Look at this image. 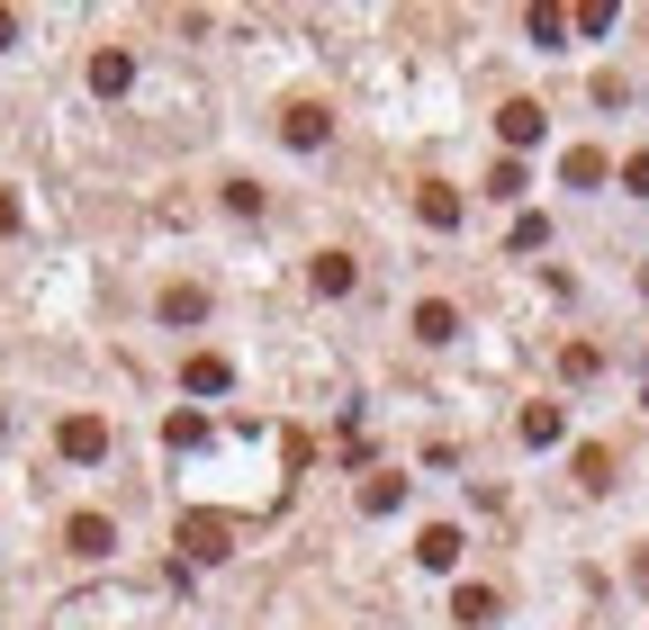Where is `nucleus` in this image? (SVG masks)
I'll use <instances>...</instances> for the list:
<instances>
[{
    "label": "nucleus",
    "instance_id": "16",
    "mask_svg": "<svg viewBox=\"0 0 649 630\" xmlns=\"http://www.w3.org/2000/svg\"><path fill=\"white\" fill-rule=\"evenodd\" d=\"M189 388H208V396H217V388H226V361H217V352H199V361H189Z\"/></svg>",
    "mask_w": 649,
    "mask_h": 630
},
{
    "label": "nucleus",
    "instance_id": "6",
    "mask_svg": "<svg viewBox=\"0 0 649 630\" xmlns=\"http://www.w3.org/2000/svg\"><path fill=\"white\" fill-rule=\"evenodd\" d=\"M496 135H505V145H533V135H542V109H533V100H505Z\"/></svg>",
    "mask_w": 649,
    "mask_h": 630
},
{
    "label": "nucleus",
    "instance_id": "8",
    "mask_svg": "<svg viewBox=\"0 0 649 630\" xmlns=\"http://www.w3.org/2000/svg\"><path fill=\"white\" fill-rule=\"evenodd\" d=\"M415 558H424V568H451V558H461V531H451V523H433V531L415 540Z\"/></svg>",
    "mask_w": 649,
    "mask_h": 630
},
{
    "label": "nucleus",
    "instance_id": "10",
    "mask_svg": "<svg viewBox=\"0 0 649 630\" xmlns=\"http://www.w3.org/2000/svg\"><path fill=\"white\" fill-rule=\"evenodd\" d=\"M559 180H568V189H596V180H605V154H587V145H577V154L559 163Z\"/></svg>",
    "mask_w": 649,
    "mask_h": 630
},
{
    "label": "nucleus",
    "instance_id": "7",
    "mask_svg": "<svg viewBox=\"0 0 649 630\" xmlns=\"http://www.w3.org/2000/svg\"><path fill=\"white\" fill-rule=\"evenodd\" d=\"M280 135H289V145H324V109H316V100H298V109L280 117Z\"/></svg>",
    "mask_w": 649,
    "mask_h": 630
},
{
    "label": "nucleus",
    "instance_id": "13",
    "mask_svg": "<svg viewBox=\"0 0 649 630\" xmlns=\"http://www.w3.org/2000/svg\"><path fill=\"white\" fill-rule=\"evenodd\" d=\"M415 207H424V226H461V198L451 189H415Z\"/></svg>",
    "mask_w": 649,
    "mask_h": 630
},
{
    "label": "nucleus",
    "instance_id": "18",
    "mask_svg": "<svg viewBox=\"0 0 649 630\" xmlns=\"http://www.w3.org/2000/svg\"><path fill=\"white\" fill-rule=\"evenodd\" d=\"M10 37H19V19H10V10H0V45H10Z\"/></svg>",
    "mask_w": 649,
    "mask_h": 630
},
{
    "label": "nucleus",
    "instance_id": "11",
    "mask_svg": "<svg viewBox=\"0 0 649 630\" xmlns=\"http://www.w3.org/2000/svg\"><path fill=\"white\" fill-rule=\"evenodd\" d=\"M199 316H208L199 289H163V324H199Z\"/></svg>",
    "mask_w": 649,
    "mask_h": 630
},
{
    "label": "nucleus",
    "instance_id": "12",
    "mask_svg": "<svg viewBox=\"0 0 649 630\" xmlns=\"http://www.w3.org/2000/svg\"><path fill=\"white\" fill-rule=\"evenodd\" d=\"M524 442H533V451L559 442V405H524Z\"/></svg>",
    "mask_w": 649,
    "mask_h": 630
},
{
    "label": "nucleus",
    "instance_id": "17",
    "mask_svg": "<svg viewBox=\"0 0 649 630\" xmlns=\"http://www.w3.org/2000/svg\"><path fill=\"white\" fill-rule=\"evenodd\" d=\"M622 189H640V198H649V154H631V163H622Z\"/></svg>",
    "mask_w": 649,
    "mask_h": 630
},
{
    "label": "nucleus",
    "instance_id": "5",
    "mask_svg": "<svg viewBox=\"0 0 649 630\" xmlns=\"http://www.w3.org/2000/svg\"><path fill=\"white\" fill-rule=\"evenodd\" d=\"M451 333H461V307L424 298V307H415V342H451Z\"/></svg>",
    "mask_w": 649,
    "mask_h": 630
},
{
    "label": "nucleus",
    "instance_id": "2",
    "mask_svg": "<svg viewBox=\"0 0 649 630\" xmlns=\"http://www.w3.org/2000/svg\"><path fill=\"white\" fill-rule=\"evenodd\" d=\"M54 451H63V459H100V451H109V424H100V414H63Z\"/></svg>",
    "mask_w": 649,
    "mask_h": 630
},
{
    "label": "nucleus",
    "instance_id": "3",
    "mask_svg": "<svg viewBox=\"0 0 649 630\" xmlns=\"http://www.w3.org/2000/svg\"><path fill=\"white\" fill-rule=\"evenodd\" d=\"M126 82H136V54H126V45H100V54H91V91H100V100H117Z\"/></svg>",
    "mask_w": 649,
    "mask_h": 630
},
{
    "label": "nucleus",
    "instance_id": "4",
    "mask_svg": "<svg viewBox=\"0 0 649 630\" xmlns=\"http://www.w3.org/2000/svg\"><path fill=\"white\" fill-rule=\"evenodd\" d=\"M226 540H235L226 514H189V523H181V549H189V558H226Z\"/></svg>",
    "mask_w": 649,
    "mask_h": 630
},
{
    "label": "nucleus",
    "instance_id": "9",
    "mask_svg": "<svg viewBox=\"0 0 649 630\" xmlns=\"http://www.w3.org/2000/svg\"><path fill=\"white\" fill-rule=\"evenodd\" d=\"M352 279H361V270H352L343 252H316V289H324V298H343V289H352Z\"/></svg>",
    "mask_w": 649,
    "mask_h": 630
},
{
    "label": "nucleus",
    "instance_id": "15",
    "mask_svg": "<svg viewBox=\"0 0 649 630\" xmlns=\"http://www.w3.org/2000/svg\"><path fill=\"white\" fill-rule=\"evenodd\" d=\"M451 612H461V621H496V595H487V586H461V603H451Z\"/></svg>",
    "mask_w": 649,
    "mask_h": 630
},
{
    "label": "nucleus",
    "instance_id": "1",
    "mask_svg": "<svg viewBox=\"0 0 649 630\" xmlns=\"http://www.w3.org/2000/svg\"><path fill=\"white\" fill-rule=\"evenodd\" d=\"M63 549H73V558H109L117 549V523L109 514H73V523H63Z\"/></svg>",
    "mask_w": 649,
    "mask_h": 630
},
{
    "label": "nucleus",
    "instance_id": "14",
    "mask_svg": "<svg viewBox=\"0 0 649 630\" xmlns=\"http://www.w3.org/2000/svg\"><path fill=\"white\" fill-rule=\"evenodd\" d=\"M398 496H406V477H370V486H361L370 514H398Z\"/></svg>",
    "mask_w": 649,
    "mask_h": 630
}]
</instances>
